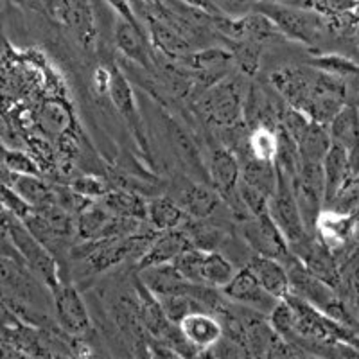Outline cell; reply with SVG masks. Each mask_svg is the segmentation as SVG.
Returning a JSON list of instances; mask_svg holds the SVG:
<instances>
[{
	"label": "cell",
	"mask_w": 359,
	"mask_h": 359,
	"mask_svg": "<svg viewBox=\"0 0 359 359\" xmlns=\"http://www.w3.org/2000/svg\"><path fill=\"white\" fill-rule=\"evenodd\" d=\"M241 76L230 74L216 85L201 90L192 99L194 110L203 117L205 123L219 130L245 124V101L250 85H246Z\"/></svg>",
	"instance_id": "6da1fadb"
},
{
	"label": "cell",
	"mask_w": 359,
	"mask_h": 359,
	"mask_svg": "<svg viewBox=\"0 0 359 359\" xmlns=\"http://www.w3.org/2000/svg\"><path fill=\"white\" fill-rule=\"evenodd\" d=\"M253 11L264 13L266 17L271 18L273 24L280 29L286 40L300 41V43H316L323 36V33L332 29L329 18L320 15L318 11L284 4L280 0H262Z\"/></svg>",
	"instance_id": "7a4b0ae2"
},
{
	"label": "cell",
	"mask_w": 359,
	"mask_h": 359,
	"mask_svg": "<svg viewBox=\"0 0 359 359\" xmlns=\"http://www.w3.org/2000/svg\"><path fill=\"white\" fill-rule=\"evenodd\" d=\"M6 230H8L9 241L20 255L22 262L53 293L62 284V275H60V266L50 250L27 229L24 221H18L17 216H6Z\"/></svg>",
	"instance_id": "3957f363"
},
{
	"label": "cell",
	"mask_w": 359,
	"mask_h": 359,
	"mask_svg": "<svg viewBox=\"0 0 359 359\" xmlns=\"http://www.w3.org/2000/svg\"><path fill=\"white\" fill-rule=\"evenodd\" d=\"M107 95L111 101L115 110L123 117L124 124L128 126L130 133L133 135L135 142L139 146L140 151L151 160V149H149V140H147L146 128L142 123L137 101H135L133 90H131L130 81L124 76V72L117 65H110V79H108Z\"/></svg>",
	"instance_id": "277c9868"
},
{
	"label": "cell",
	"mask_w": 359,
	"mask_h": 359,
	"mask_svg": "<svg viewBox=\"0 0 359 359\" xmlns=\"http://www.w3.org/2000/svg\"><path fill=\"white\" fill-rule=\"evenodd\" d=\"M207 175L210 185L219 192L221 200L226 203V207L233 208L241 203V198L237 192V185L241 180V163L236 153L219 140L208 149Z\"/></svg>",
	"instance_id": "5b68a950"
},
{
	"label": "cell",
	"mask_w": 359,
	"mask_h": 359,
	"mask_svg": "<svg viewBox=\"0 0 359 359\" xmlns=\"http://www.w3.org/2000/svg\"><path fill=\"white\" fill-rule=\"evenodd\" d=\"M269 216L273 217L280 232L287 239L290 246L297 245L311 232L307 230L306 223L302 219L300 208H298L297 198L293 194L291 187V178H287L284 172L277 169V189H275L273 196L269 198Z\"/></svg>",
	"instance_id": "8992f818"
},
{
	"label": "cell",
	"mask_w": 359,
	"mask_h": 359,
	"mask_svg": "<svg viewBox=\"0 0 359 359\" xmlns=\"http://www.w3.org/2000/svg\"><path fill=\"white\" fill-rule=\"evenodd\" d=\"M239 232L253 255H264L278 261H284L290 255V243L269 212L239 221Z\"/></svg>",
	"instance_id": "52a82bcc"
},
{
	"label": "cell",
	"mask_w": 359,
	"mask_h": 359,
	"mask_svg": "<svg viewBox=\"0 0 359 359\" xmlns=\"http://www.w3.org/2000/svg\"><path fill=\"white\" fill-rule=\"evenodd\" d=\"M168 194L184 208L189 217H196V219L214 216L219 210V205L223 203L219 192L212 185L189 176L172 180Z\"/></svg>",
	"instance_id": "ba28073f"
},
{
	"label": "cell",
	"mask_w": 359,
	"mask_h": 359,
	"mask_svg": "<svg viewBox=\"0 0 359 359\" xmlns=\"http://www.w3.org/2000/svg\"><path fill=\"white\" fill-rule=\"evenodd\" d=\"M53 298L57 325L62 327L67 334L81 338L86 332H90L92 320H90L85 300L76 287L67 284V282H62L53 291Z\"/></svg>",
	"instance_id": "9c48e42d"
},
{
	"label": "cell",
	"mask_w": 359,
	"mask_h": 359,
	"mask_svg": "<svg viewBox=\"0 0 359 359\" xmlns=\"http://www.w3.org/2000/svg\"><path fill=\"white\" fill-rule=\"evenodd\" d=\"M221 293L229 298V300H232V302L250 307L253 311H259V313L266 314V316L280 302V300L271 297L261 286V282L257 280V277L253 275V271L248 266L237 269V273L233 275L232 280L226 286L221 287Z\"/></svg>",
	"instance_id": "30bf717a"
},
{
	"label": "cell",
	"mask_w": 359,
	"mask_h": 359,
	"mask_svg": "<svg viewBox=\"0 0 359 359\" xmlns=\"http://www.w3.org/2000/svg\"><path fill=\"white\" fill-rule=\"evenodd\" d=\"M54 18L70 29V33L78 38L83 49H95L97 24L92 0H57Z\"/></svg>",
	"instance_id": "8fae6325"
},
{
	"label": "cell",
	"mask_w": 359,
	"mask_h": 359,
	"mask_svg": "<svg viewBox=\"0 0 359 359\" xmlns=\"http://www.w3.org/2000/svg\"><path fill=\"white\" fill-rule=\"evenodd\" d=\"M114 41L118 53L128 62L139 65L146 72H155V53L151 49L146 29L137 27L124 18L117 17L114 25Z\"/></svg>",
	"instance_id": "7c38bea8"
},
{
	"label": "cell",
	"mask_w": 359,
	"mask_h": 359,
	"mask_svg": "<svg viewBox=\"0 0 359 359\" xmlns=\"http://www.w3.org/2000/svg\"><path fill=\"white\" fill-rule=\"evenodd\" d=\"M144 25H146L147 38H149L155 56L162 54L169 62H182L194 50V47L172 25L153 15L151 11L144 20Z\"/></svg>",
	"instance_id": "4fadbf2b"
},
{
	"label": "cell",
	"mask_w": 359,
	"mask_h": 359,
	"mask_svg": "<svg viewBox=\"0 0 359 359\" xmlns=\"http://www.w3.org/2000/svg\"><path fill=\"white\" fill-rule=\"evenodd\" d=\"M180 331L196 352H208L223 338V325L216 314L207 309L189 313L180 320Z\"/></svg>",
	"instance_id": "5bb4252c"
},
{
	"label": "cell",
	"mask_w": 359,
	"mask_h": 359,
	"mask_svg": "<svg viewBox=\"0 0 359 359\" xmlns=\"http://www.w3.org/2000/svg\"><path fill=\"white\" fill-rule=\"evenodd\" d=\"M332 142L341 146L348 155L351 175L359 176V108L345 104L329 124Z\"/></svg>",
	"instance_id": "9a60e30c"
},
{
	"label": "cell",
	"mask_w": 359,
	"mask_h": 359,
	"mask_svg": "<svg viewBox=\"0 0 359 359\" xmlns=\"http://www.w3.org/2000/svg\"><path fill=\"white\" fill-rule=\"evenodd\" d=\"M192 243L189 239L187 232L184 229H172L156 232L153 241L146 248V252L139 257V271L140 269L151 268V266L168 264L172 262L180 253L191 248Z\"/></svg>",
	"instance_id": "2e32d148"
},
{
	"label": "cell",
	"mask_w": 359,
	"mask_h": 359,
	"mask_svg": "<svg viewBox=\"0 0 359 359\" xmlns=\"http://www.w3.org/2000/svg\"><path fill=\"white\" fill-rule=\"evenodd\" d=\"M250 269L261 282V286L277 300H286L291 294L290 277L284 262L278 259L264 257V255H252L248 261Z\"/></svg>",
	"instance_id": "e0dca14e"
},
{
	"label": "cell",
	"mask_w": 359,
	"mask_h": 359,
	"mask_svg": "<svg viewBox=\"0 0 359 359\" xmlns=\"http://www.w3.org/2000/svg\"><path fill=\"white\" fill-rule=\"evenodd\" d=\"M354 229V214H339L334 210H329V208H323L318 221H316V226H314V236L318 237L331 252H334L336 248L348 241Z\"/></svg>",
	"instance_id": "ac0fdd59"
},
{
	"label": "cell",
	"mask_w": 359,
	"mask_h": 359,
	"mask_svg": "<svg viewBox=\"0 0 359 359\" xmlns=\"http://www.w3.org/2000/svg\"><path fill=\"white\" fill-rule=\"evenodd\" d=\"M168 133L169 140L172 144V149L178 155L180 162L184 163L194 178L210 184L207 175V165L203 163L200 149H198L196 142L192 140L191 135L180 126V124H176L175 118H168Z\"/></svg>",
	"instance_id": "d6986e66"
},
{
	"label": "cell",
	"mask_w": 359,
	"mask_h": 359,
	"mask_svg": "<svg viewBox=\"0 0 359 359\" xmlns=\"http://www.w3.org/2000/svg\"><path fill=\"white\" fill-rule=\"evenodd\" d=\"M323 168V187H325V194H323V208L334 200V196L339 192V189L347 184V180L351 178V163H348L347 151L341 146L332 142L329 151H327L325 158L322 162Z\"/></svg>",
	"instance_id": "ffe728a7"
},
{
	"label": "cell",
	"mask_w": 359,
	"mask_h": 359,
	"mask_svg": "<svg viewBox=\"0 0 359 359\" xmlns=\"http://www.w3.org/2000/svg\"><path fill=\"white\" fill-rule=\"evenodd\" d=\"M27 266L11 255L0 253V287L11 294L25 300H33V294L38 293L34 275L25 271Z\"/></svg>",
	"instance_id": "44dd1931"
},
{
	"label": "cell",
	"mask_w": 359,
	"mask_h": 359,
	"mask_svg": "<svg viewBox=\"0 0 359 359\" xmlns=\"http://www.w3.org/2000/svg\"><path fill=\"white\" fill-rule=\"evenodd\" d=\"M146 219L156 232H163V230L180 229L187 219V214L169 194H160L147 200Z\"/></svg>",
	"instance_id": "7402d4cb"
},
{
	"label": "cell",
	"mask_w": 359,
	"mask_h": 359,
	"mask_svg": "<svg viewBox=\"0 0 359 359\" xmlns=\"http://www.w3.org/2000/svg\"><path fill=\"white\" fill-rule=\"evenodd\" d=\"M239 163H241V180L245 184L252 185L257 191L264 192L266 196H273L277 189V168L273 162H262V160L253 158V156L237 155Z\"/></svg>",
	"instance_id": "603a6c76"
},
{
	"label": "cell",
	"mask_w": 359,
	"mask_h": 359,
	"mask_svg": "<svg viewBox=\"0 0 359 359\" xmlns=\"http://www.w3.org/2000/svg\"><path fill=\"white\" fill-rule=\"evenodd\" d=\"M236 273V264L223 252H219V250H205L200 268L201 284L221 290L232 280Z\"/></svg>",
	"instance_id": "cb8c5ba5"
},
{
	"label": "cell",
	"mask_w": 359,
	"mask_h": 359,
	"mask_svg": "<svg viewBox=\"0 0 359 359\" xmlns=\"http://www.w3.org/2000/svg\"><path fill=\"white\" fill-rule=\"evenodd\" d=\"M278 128V126H277ZM277 128L271 126H255L250 128L248 137H246V144L233 151L236 155H246L253 156V158L262 160V162H273L277 158L278 153V133Z\"/></svg>",
	"instance_id": "d4e9b609"
},
{
	"label": "cell",
	"mask_w": 359,
	"mask_h": 359,
	"mask_svg": "<svg viewBox=\"0 0 359 359\" xmlns=\"http://www.w3.org/2000/svg\"><path fill=\"white\" fill-rule=\"evenodd\" d=\"M332 139L329 133V126L320 124L316 121H311L304 135L297 140V146L300 149L304 162L322 163L325 158L329 147H331Z\"/></svg>",
	"instance_id": "484cf974"
},
{
	"label": "cell",
	"mask_w": 359,
	"mask_h": 359,
	"mask_svg": "<svg viewBox=\"0 0 359 359\" xmlns=\"http://www.w3.org/2000/svg\"><path fill=\"white\" fill-rule=\"evenodd\" d=\"M102 205L117 217L144 221L147 216V201L133 191H108L102 196Z\"/></svg>",
	"instance_id": "4316f807"
},
{
	"label": "cell",
	"mask_w": 359,
	"mask_h": 359,
	"mask_svg": "<svg viewBox=\"0 0 359 359\" xmlns=\"http://www.w3.org/2000/svg\"><path fill=\"white\" fill-rule=\"evenodd\" d=\"M11 187L33 208H41L50 203H56L54 201V192L47 187V184L36 178V175H17L15 172Z\"/></svg>",
	"instance_id": "83f0119b"
},
{
	"label": "cell",
	"mask_w": 359,
	"mask_h": 359,
	"mask_svg": "<svg viewBox=\"0 0 359 359\" xmlns=\"http://www.w3.org/2000/svg\"><path fill=\"white\" fill-rule=\"evenodd\" d=\"M230 53L233 56V63L239 74L246 78H253L261 67V50L262 45L250 40H232L229 45Z\"/></svg>",
	"instance_id": "f1b7e54d"
},
{
	"label": "cell",
	"mask_w": 359,
	"mask_h": 359,
	"mask_svg": "<svg viewBox=\"0 0 359 359\" xmlns=\"http://www.w3.org/2000/svg\"><path fill=\"white\" fill-rule=\"evenodd\" d=\"M307 65L314 69L323 70L327 74H332L336 78H341L345 83H351L359 79V65L341 54H318V56L309 57Z\"/></svg>",
	"instance_id": "f546056e"
},
{
	"label": "cell",
	"mask_w": 359,
	"mask_h": 359,
	"mask_svg": "<svg viewBox=\"0 0 359 359\" xmlns=\"http://www.w3.org/2000/svg\"><path fill=\"white\" fill-rule=\"evenodd\" d=\"M40 126L45 133L62 135L70 128V111L60 101H47L40 110Z\"/></svg>",
	"instance_id": "4dcf8cb0"
},
{
	"label": "cell",
	"mask_w": 359,
	"mask_h": 359,
	"mask_svg": "<svg viewBox=\"0 0 359 359\" xmlns=\"http://www.w3.org/2000/svg\"><path fill=\"white\" fill-rule=\"evenodd\" d=\"M4 165L9 171L17 172V175H36L38 168L29 156H25L20 151H6Z\"/></svg>",
	"instance_id": "1f68e13d"
},
{
	"label": "cell",
	"mask_w": 359,
	"mask_h": 359,
	"mask_svg": "<svg viewBox=\"0 0 359 359\" xmlns=\"http://www.w3.org/2000/svg\"><path fill=\"white\" fill-rule=\"evenodd\" d=\"M214 2H216V6L219 8L221 13L229 15V17L237 18L246 15V13L253 11L255 6H257L259 2H262V0H214Z\"/></svg>",
	"instance_id": "d6a6232c"
},
{
	"label": "cell",
	"mask_w": 359,
	"mask_h": 359,
	"mask_svg": "<svg viewBox=\"0 0 359 359\" xmlns=\"http://www.w3.org/2000/svg\"><path fill=\"white\" fill-rule=\"evenodd\" d=\"M72 189L85 198H102L108 192L107 184L97 178H92V176L79 178L78 182L72 185Z\"/></svg>",
	"instance_id": "836d02e7"
},
{
	"label": "cell",
	"mask_w": 359,
	"mask_h": 359,
	"mask_svg": "<svg viewBox=\"0 0 359 359\" xmlns=\"http://www.w3.org/2000/svg\"><path fill=\"white\" fill-rule=\"evenodd\" d=\"M104 2H107L108 8H110L118 18H124V20H128L130 24H133V25H137V27L146 29V25H144L142 22L139 20V17L135 15L133 8H131V4H130V0H104Z\"/></svg>",
	"instance_id": "e575fe53"
},
{
	"label": "cell",
	"mask_w": 359,
	"mask_h": 359,
	"mask_svg": "<svg viewBox=\"0 0 359 359\" xmlns=\"http://www.w3.org/2000/svg\"><path fill=\"white\" fill-rule=\"evenodd\" d=\"M182 2H185V4L194 6V8L203 9V11L210 13V15H221L219 8H217L214 0H182Z\"/></svg>",
	"instance_id": "d590c367"
},
{
	"label": "cell",
	"mask_w": 359,
	"mask_h": 359,
	"mask_svg": "<svg viewBox=\"0 0 359 359\" xmlns=\"http://www.w3.org/2000/svg\"><path fill=\"white\" fill-rule=\"evenodd\" d=\"M146 2H147V4H149V6H153V4H158L160 0H146Z\"/></svg>",
	"instance_id": "8d00e7d4"
},
{
	"label": "cell",
	"mask_w": 359,
	"mask_h": 359,
	"mask_svg": "<svg viewBox=\"0 0 359 359\" xmlns=\"http://www.w3.org/2000/svg\"><path fill=\"white\" fill-rule=\"evenodd\" d=\"M2 210H4V205H2V201H0V212H2Z\"/></svg>",
	"instance_id": "74e56055"
}]
</instances>
